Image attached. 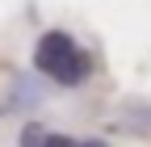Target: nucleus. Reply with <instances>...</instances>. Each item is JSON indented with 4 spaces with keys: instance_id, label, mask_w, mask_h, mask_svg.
Instances as JSON below:
<instances>
[{
    "instance_id": "obj_1",
    "label": "nucleus",
    "mask_w": 151,
    "mask_h": 147,
    "mask_svg": "<svg viewBox=\"0 0 151 147\" xmlns=\"http://www.w3.org/2000/svg\"><path fill=\"white\" fill-rule=\"evenodd\" d=\"M34 67L42 71V76H50L55 84H63V88L84 84V80H88V71H92L88 55L76 46V42H71V34H63V30H50V34H42V38H38Z\"/></svg>"
},
{
    "instance_id": "obj_2",
    "label": "nucleus",
    "mask_w": 151,
    "mask_h": 147,
    "mask_svg": "<svg viewBox=\"0 0 151 147\" xmlns=\"http://www.w3.org/2000/svg\"><path fill=\"white\" fill-rule=\"evenodd\" d=\"M21 147H76V139L50 135V130H42V126H25L21 130Z\"/></svg>"
},
{
    "instance_id": "obj_3",
    "label": "nucleus",
    "mask_w": 151,
    "mask_h": 147,
    "mask_svg": "<svg viewBox=\"0 0 151 147\" xmlns=\"http://www.w3.org/2000/svg\"><path fill=\"white\" fill-rule=\"evenodd\" d=\"M76 147H105V143H76Z\"/></svg>"
}]
</instances>
